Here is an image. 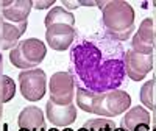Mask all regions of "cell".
<instances>
[{
  "mask_svg": "<svg viewBox=\"0 0 156 131\" xmlns=\"http://www.w3.org/2000/svg\"><path fill=\"white\" fill-rule=\"evenodd\" d=\"M153 48H156V33H154V37H153V42H151Z\"/></svg>",
  "mask_w": 156,
  "mask_h": 131,
  "instance_id": "27",
  "label": "cell"
},
{
  "mask_svg": "<svg viewBox=\"0 0 156 131\" xmlns=\"http://www.w3.org/2000/svg\"><path fill=\"white\" fill-rule=\"evenodd\" d=\"M2 75H3L2 73V64H0V78H2Z\"/></svg>",
  "mask_w": 156,
  "mask_h": 131,
  "instance_id": "30",
  "label": "cell"
},
{
  "mask_svg": "<svg viewBox=\"0 0 156 131\" xmlns=\"http://www.w3.org/2000/svg\"><path fill=\"white\" fill-rule=\"evenodd\" d=\"M50 100L56 104H72L75 97V81L69 72H56L48 81Z\"/></svg>",
  "mask_w": 156,
  "mask_h": 131,
  "instance_id": "6",
  "label": "cell"
},
{
  "mask_svg": "<svg viewBox=\"0 0 156 131\" xmlns=\"http://www.w3.org/2000/svg\"><path fill=\"white\" fill-rule=\"evenodd\" d=\"M75 95H76V106L81 111L109 117V119L122 112H126L128 108L131 106L129 94L120 89L97 94L83 87H75Z\"/></svg>",
  "mask_w": 156,
  "mask_h": 131,
  "instance_id": "2",
  "label": "cell"
},
{
  "mask_svg": "<svg viewBox=\"0 0 156 131\" xmlns=\"http://www.w3.org/2000/svg\"><path fill=\"white\" fill-rule=\"evenodd\" d=\"M75 39H76V30L70 27V25L55 23V25L47 27L45 41L53 50H58V51L67 50L73 44Z\"/></svg>",
  "mask_w": 156,
  "mask_h": 131,
  "instance_id": "8",
  "label": "cell"
},
{
  "mask_svg": "<svg viewBox=\"0 0 156 131\" xmlns=\"http://www.w3.org/2000/svg\"><path fill=\"white\" fill-rule=\"evenodd\" d=\"M17 125H19V128H27V129H34L39 126H44L45 125L44 112L37 106L23 108L17 117Z\"/></svg>",
  "mask_w": 156,
  "mask_h": 131,
  "instance_id": "13",
  "label": "cell"
},
{
  "mask_svg": "<svg viewBox=\"0 0 156 131\" xmlns=\"http://www.w3.org/2000/svg\"><path fill=\"white\" fill-rule=\"evenodd\" d=\"M48 128L44 125V126H39V128H34V129H27V128H19V131H47Z\"/></svg>",
  "mask_w": 156,
  "mask_h": 131,
  "instance_id": "22",
  "label": "cell"
},
{
  "mask_svg": "<svg viewBox=\"0 0 156 131\" xmlns=\"http://www.w3.org/2000/svg\"><path fill=\"white\" fill-rule=\"evenodd\" d=\"M25 30H27V22L11 23L0 17V48L12 50L19 44V39L25 33Z\"/></svg>",
  "mask_w": 156,
  "mask_h": 131,
  "instance_id": "12",
  "label": "cell"
},
{
  "mask_svg": "<svg viewBox=\"0 0 156 131\" xmlns=\"http://www.w3.org/2000/svg\"><path fill=\"white\" fill-rule=\"evenodd\" d=\"M14 95H16V83L8 75H2V78H0V97H2V101L6 103L12 100Z\"/></svg>",
  "mask_w": 156,
  "mask_h": 131,
  "instance_id": "18",
  "label": "cell"
},
{
  "mask_svg": "<svg viewBox=\"0 0 156 131\" xmlns=\"http://www.w3.org/2000/svg\"><path fill=\"white\" fill-rule=\"evenodd\" d=\"M61 131H73V129H72V128H69V126H66V128L61 129Z\"/></svg>",
  "mask_w": 156,
  "mask_h": 131,
  "instance_id": "29",
  "label": "cell"
},
{
  "mask_svg": "<svg viewBox=\"0 0 156 131\" xmlns=\"http://www.w3.org/2000/svg\"><path fill=\"white\" fill-rule=\"evenodd\" d=\"M150 120H151L150 112L139 104V106H134V108L126 111V114L122 119V128H125L126 131H133L140 123H148L150 125Z\"/></svg>",
  "mask_w": 156,
  "mask_h": 131,
  "instance_id": "14",
  "label": "cell"
},
{
  "mask_svg": "<svg viewBox=\"0 0 156 131\" xmlns=\"http://www.w3.org/2000/svg\"><path fill=\"white\" fill-rule=\"evenodd\" d=\"M151 128H150V125L148 123H140V125H137L133 131H150Z\"/></svg>",
  "mask_w": 156,
  "mask_h": 131,
  "instance_id": "21",
  "label": "cell"
},
{
  "mask_svg": "<svg viewBox=\"0 0 156 131\" xmlns=\"http://www.w3.org/2000/svg\"><path fill=\"white\" fill-rule=\"evenodd\" d=\"M47 131H61V129H58V128H56V126H51V128H48V129H47Z\"/></svg>",
  "mask_w": 156,
  "mask_h": 131,
  "instance_id": "28",
  "label": "cell"
},
{
  "mask_svg": "<svg viewBox=\"0 0 156 131\" xmlns=\"http://www.w3.org/2000/svg\"><path fill=\"white\" fill-rule=\"evenodd\" d=\"M153 69V56L142 55L134 50L125 51V70L133 81H140Z\"/></svg>",
  "mask_w": 156,
  "mask_h": 131,
  "instance_id": "7",
  "label": "cell"
},
{
  "mask_svg": "<svg viewBox=\"0 0 156 131\" xmlns=\"http://www.w3.org/2000/svg\"><path fill=\"white\" fill-rule=\"evenodd\" d=\"M80 2V5H83V6H94L95 5V2H89V0H78Z\"/></svg>",
  "mask_w": 156,
  "mask_h": 131,
  "instance_id": "23",
  "label": "cell"
},
{
  "mask_svg": "<svg viewBox=\"0 0 156 131\" xmlns=\"http://www.w3.org/2000/svg\"><path fill=\"white\" fill-rule=\"evenodd\" d=\"M154 27H153V19L147 17L140 22L136 34L131 39V50L137 51L142 55H151L153 53V37H154Z\"/></svg>",
  "mask_w": 156,
  "mask_h": 131,
  "instance_id": "10",
  "label": "cell"
},
{
  "mask_svg": "<svg viewBox=\"0 0 156 131\" xmlns=\"http://www.w3.org/2000/svg\"><path fill=\"white\" fill-rule=\"evenodd\" d=\"M20 94L28 101H37L45 95L47 89V75L42 69L22 70L19 73Z\"/></svg>",
  "mask_w": 156,
  "mask_h": 131,
  "instance_id": "5",
  "label": "cell"
},
{
  "mask_svg": "<svg viewBox=\"0 0 156 131\" xmlns=\"http://www.w3.org/2000/svg\"><path fill=\"white\" fill-rule=\"evenodd\" d=\"M44 23H45V28L50 27V25H55V23H66V25H70V27H73L75 17H73L72 12H69L66 8L55 6L53 9H50V12L47 14Z\"/></svg>",
  "mask_w": 156,
  "mask_h": 131,
  "instance_id": "15",
  "label": "cell"
},
{
  "mask_svg": "<svg viewBox=\"0 0 156 131\" xmlns=\"http://www.w3.org/2000/svg\"><path fill=\"white\" fill-rule=\"evenodd\" d=\"M103 33H122L134 27V9L128 2L111 0L101 11Z\"/></svg>",
  "mask_w": 156,
  "mask_h": 131,
  "instance_id": "3",
  "label": "cell"
},
{
  "mask_svg": "<svg viewBox=\"0 0 156 131\" xmlns=\"http://www.w3.org/2000/svg\"><path fill=\"white\" fill-rule=\"evenodd\" d=\"M45 55H47L45 44L36 37H30V39L19 41V44L11 50L9 61L17 69L31 70L36 69L44 61Z\"/></svg>",
  "mask_w": 156,
  "mask_h": 131,
  "instance_id": "4",
  "label": "cell"
},
{
  "mask_svg": "<svg viewBox=\"0 0 156 131\" xmlns=\"http://www.w3.org/2000/svg\"><path fill=\"white\" fill-rule=\"evenodd\" d=\"M154 83H156L154 78H153V80H150V81H145L144 86L140 87V92H139V100H140V103L144 104V106H147L150 111H153V122H156V104L153 103Z\"/></svg>",
  "mask_w": 156,
  "mask_h": 131,
  "instance_id": "16",
  "label": "cell"
},
{
  "mask_svg": "<svg viewBox=\"0 0 156 131\" xmlns=\"http://www.w3.org/2000/svg\"><path fill=\"white\" fill-rule=\"evenodd\" d=\"M53 5H55V0H47V2L37 0V2H33V8H36V9H45V8L53 6Z\"/></svg>",
  "mask_w": 156,
  "mask_h": 131,
  "instance_id": "19",
  "label": "cell"
},
{
  "mask_svg": "<svg viewBox=\"0 0 156 131\" xmlns=\"http://www.w3.org/2000/svg\"><path fill=\"white\" fill-rule=\"evenodd\" d=\"M0 64H2V53H0Z\"/></svg>",
  "mask_w": 156,
  "mask_h": 131,
  "instance_id": "32",
  "label": "cell"
},
{
  "mask_svg": "<svg viewBox=\"0 0 156 131\" xmlns=\"http://www.w3.org/2000/svg\"><path fill=\"white\" fill-rule=\"evenodd\" d=\"M2 17L11 23L27 22L28 14L33 8L31 0H16V2H0Z\"/></svg>",
  "mask_w": 156,
  "mask_h": 131,
  "instance_id": "11",
  "label": "cell"
},
{
  "mask_svg": "<svg viewBox=\"0 0 156 131\" xmlns=\"http://www.w3.org/2000/svg\"><path fill=\"white\" fill-rule=\"evenodd\" d=\"M153 5H156V2H153Z\"/></svg>",
  "mask_w": 156,
  "mask_h": 131,
  "instance_id": "33",
  "label": "cell"
},
{
  "mask_svg": "<svg viewBox=\"0 0 156 131\" xmlns=\"http://www.w3.org/2000/svg\"><path fill=\"white\" fill-rule=\"evenodd\" d=\"M3 101H2V97H0V119H2V115H3Z\"/></svg>",
  "mask_w": 156,
  "mask_h": 131,
  "instance_id": "24",
  "label": "cell"
},
{
  "mask_svg": "<svg viewBox=\"0 0 156 131\" xmlns=\"http://www.w3.org/2000/svg\"><path fill=\"white\" fill-rule=\"evenodd\" d=\"M150 131H156V125H154V126H153V128H151Z\"/></svg>",
  "mask_w": 156,
  "mask_h": 131,
  "instance_id": "31",
  "label": "cell"
},
{
  "mask_svg": "<svg viewBox=\"0 0 156 131\" xmlns=\"http://www.w3.org/2000/svg\"><path fill=\"white\" fill-rule=\"evenodd\" d=\"M115 128V123L109 119H90L78 131H111Z\"/></svg>",
  "mask_w": 156,
  "mask_h": 131,
  "instance_id": "17",
  "label": "cell"
},
{
  "mask_svg": "<svg viewBox=\"0 0 156 131\" xmlns=\"http://www.w3.org/2000/svg\"><path fill=\"white\" fill-rule=\"evenodd\" d=\"M111 131H126V129H125V128H122V126H119V128L115 126V128H114V129H111Z\"/></svg>",
  "mask_w": 156,
  "mask_h": 131,
  "instance_id": "26",
  "label": "cell"
},
{
  "mask_svg": "<svg viewBox=\"0 0 156 131\" xmlns=\"http://www.w3.org/2000/svg\"><path fill=\"white\" fill-rule=\"evenodd\" d=\"M0 131H8V125L3 123V126H0Z\"/></svg>",
  "mask_w": 156,
  "mask_h": 131,
  "instance_id": "25",
  "label": "cell"
},
{
  "mask_svg": "<svg viewBox=\"0 0 156 131\" xmlns=\"http://www.w3.org/2000/svg\"><path fill=\"white\" fill-rule=\"evenodd\" d=\"M45 115L53 126H69L76 119V108L73 104H56L51 100L45 104Z\"/></svg>",
  "mask_w": 156,
  "mask_h": 131,
  "instance_id": "9",
  "label": "cell"
},
{
  "mask_svg": "<svg viewBox=\"0 0 156 131\" xmlns=\"http://www.w3.org/2000/svg\"><path fill=\"white\" fill-rule=\"evenodd\" d=\"M61 5L66 6V8H69V9H75V8L80 6V2H78V0H75V2H70V0H62Z\"/></svg>",
  "mask_w": 156,
  "mask_h": 131,
  "instance_id": "20",
  "label": "cell"
},
{
  "mask_svg": "<svg viewBox=\"0 0 156 131\" xmlns=\"http://www.w3.org/2000/svg\"><path fill=\"white\" fill-rule=\"evenodd\" d=\"M69 73L75 87L97 94L115 90L126 76L125 48L105 34L78 37L70 48Z\"/></svg>",
  "mask_w": 156,
  "mask_h": 131,
  "instance_id": "1",
  "label": "cell"
}]
</instances>
